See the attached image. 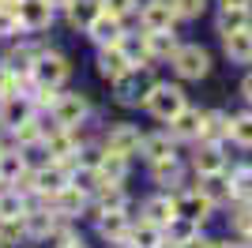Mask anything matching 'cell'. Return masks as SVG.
Segmentation results:
<instances>
[{
	"instance_id": "1",
	"label": "cell",
	"mask_w": 252,
	"mask_h": 248,
	"mask_svg": "<svg viewBox=\"0 0 252 248\" xmlns=\"http://www.w3.org/2000/svg\"><path fill=\"white\" fill-rule=\"evenodd\" d=\"M143 102H147V109L158 117V121H173V117L189 105V102H185V91H181V87H173V83H155Z\"/></svg>"
},
{
	"instance_id": "2",
	"label": "cell",
	"mask_w": 252,
	"mask_h": 248,
	"mask_svg": "<svg viewBox=\"0 0 252 248\" xmlns=\"http://www.w3.org/2000/svg\"><path fill=\"white\" fill-rule=\"evenodd\" d=\"M169 61H173L181 79H203L211 72V53L200 49V45H177V53Z\"/></svg>"
},
{
	"instance_id": "3",
	"label": "cell",
	"mask_w": 252,
	"mask_h": 248,
	"mask_svg": "<svg viewBox=\"0 0 252 248\" xmlns=\"http://www.w3.org/2000/svg\"><path fill=\"white\" fill-rule=\"evenodd\" d=\"M31 75H34V87H53V91H57V87L68 79V61H64L61 53H38Z\"/></svg>"
},
{
	"instance_id": "4",
	"label": "cell",
	"mask_w": 252,
	"mask_h": 248,
	"mask_svg": "<svg viewBox=\"0 0 252 248\" xmlns=\"http://www.w3.org/2000/svg\"><path fill=\"white\" fill-rule=\"evenodd\" d=\"M151 87H155V83H151L147 68H143V72H139V68H128L125 75H117V79H113L117 102H125V105L139 102V98H147V91H151Z\"/></svg>"
},
{
	"instance_id": "5",
	"label": "cell",
	"mask_w": 252,
	"mask_h": 248,
	"mask_svg": "<svg viewBox=\"0 0 252 248\" xmlns=\"http://www.w3.org/2000/svg\"><path fill=\"white\" fill-rule=\"evenodd\" d=\"M87 113H91V105L83 94H57V102H53V124H61V128H75Z\"/></svg>"
},
{
	"instance_id": "6",
	"label": "cell",
	"mask_w": 252,
	"mask_h": 248,
	"mask_svg": "<svg viewBox=\"0 0 252 248\" xmlns=\"http://www.w3.org/2000/svg\"><path fill=\"white\" fill-rule=\"evenodd\" d=\"M15 15H19L23 31H45L53 23V4L49 0H19V4H15Z\"/></svg>"
},
{
	"instance_id": "7",
	"label": "cell",
	"mask_w": 252,
	"mask_h": 248,
	"mask_svg": "<svg viewBox=\"0 0 252 248\" xmlns=\"http://www.w3.org/2000/svg\"><path fill=\"white\" fill-rule=\"evenodd\" d=\"M139 23L143 31H169L177 23V11H173V0H147L139 8Z\"/></svg>"
},
{
	"instance_id": "8",
	"label": "cell",
	"mask_w": 252,
	"mask_h": 248,
	"mask_svg": "<svg viewBox=\"0 0 252 248\" xmlns=\"http://www.w3.org/2000/svg\"><path fill=\"white\" fill-rule=\"evenodd\" d=\"M31 185H34V192L38 196H57L64 185H72V177H68V169H64L61 162H53V165H45V169H34L31 173Z\"/></svg>"
},
{
	"instance_id": "9",
	"label": "cell",
	"mask_w": 252,
	"mask_h": 248,
	"mask_svg": "<svg viewBox=\"0 0 252 248\" xmlns=\"http://www.w3.org/2000/svg\"><path fill=\"white\" fill-rule=\"evenodd\" d=\"M42 143L49 147V158H53V162H61V165H68L72 155H79V151H75V132H72V128H61V124H57V128H45Z\"/></svg>"
},
{
	"instance_id": "10",
	"label": "cell",
	"mask_w": 252,
	"mask_h": 248,
	"mask_svg": "<svg viewBox=\"0 0 252 248\" xmlns=\"http://www.w3.org/2000/svg\"><path fill=\"white\" fill-rule=\"evenodd\" d=\"M34 117V102L27 94H8L4 102H0V124L4 128H19L23 121H31Z\"/></svg>"
},
{
	"instance_id": "11",
	"label": "cell",
	"mask_w": 252,
	"mask_h": 248,
	"mask_svg": "<svg viewBox=\"0 0 252 248\" xmlns=\"http://www.w3.org/2000/svg\"><path fill=\"white\" fill-rule=\"evenodd\" d=\"M91 31V38L98 41V45H121V38H125V27H121V15H109V11H98V19L87 27Z\"/></svg>"
},
{
	"instance_id": "12",
	"label": "cell",
	"mask_w": 252,
	"mask_h": 248,
	"mask_svg": "<svg viewBox=\"0 0 252 248\" xmlns=\"http://www.w3.org/2000/svg\"><path fill=\"white\" fill-rule=\"evenodd\" d=\"M173 207H177V215H181V218H192V222H207L211 211H215V203L203 196L200 188H196V192H185V196H177V199H173Z\"/></svg>"
},
{
	"instance_id": "13",
	"label": "cell",
	"mask_w": 252,
	"mask_h": 248,
	"mask_svg": "<svg viewBox=\"0 0 252 248\" xmlns=\"http://www.w3.org/2000/svg\"><path fill=\"white\" fill-rule=\"evenodd\" d=\"M139 143H143V135L132 128V124H117V128H109V135H105V151H113V155H136Z\"/></svg>"
},
{
	"instance_id": "14",
	"label": "cell",
	"mask_w": 252,
	"mask_h": 248,
	"mask_svg": "<svg viewBox=\"0 0 252 248\" xmlns=\"http://www.w3.org/2000/svg\"><path fill=\"white\" fill-rule=\"evenodd\" d=\"M128 68H132V61L125 57L121 45H102V53H98V75H102V79L113 83L117 75H125Z\"/></svg>"
},
{
	"instance_id": "15",
	"label": "cell",
	"mask_w": 252,
	"mask_h": 248,
	"mask_svg": "<svg viewBox=\"0 0 252 248\" xmlns=\"http://www.w3.org/2000/svg\"><path fill=\"white\" fill-rule=\"evenodd\" d=\"M222 45H226V57L233 64H252V27L222 34Z\"/></svg>"
},
{
	"instance_id": "16",
	"label": "cell",
	"mask_w": 252,
	"mask_h": 248,
	"mask_svg": "<svg viewBox=\"0 0 252 248\" xmlns=\"http://www.w3.org/2000/svg\"><path fill=\"white\" fill-rule=\"evenodd\" d=\"M94 177H98V185H121L128 177V158L105 151V155L98 158V165H94Z\"/></svg>"
},
{
	"instance_id": "17",
	"label": "cell",
	"mask_w": 252,
	"mask_h": 248,
	"mask_svg": "<svg viewBox=\"0 0 252 248\" xmlns=\"http://www.w3.org/2000/svg\"><path fill=\"white\" fill-rule=\"evenodd\" d=\"M162 241H166V229L143 218V222H136V226L128 229L125 245H128V248H162Z\"/></svg>"
},
{
	"instance_id": "18",
	"label": "cell",
	"mask_w": 252,
	"mask_h": 248,
	"mask_svg": "<svg viewBox=\"0 0 252 248\" xmlns=\"http://www.w3.org/2000/svg\"><path fill=\"white\" fill-rule=\"evenodd\" d=\"M200 128H203V113L192 109V105H185V109L169 121V135H173V139H200Z\"/></svg>"
},
{
	"instance_id": "19",
	"label": "cell",
	"mask_w": 252,
	"mask_h": 248,
	"mask_svg": "<svg viewBox=\"0 0 252 248\" xmlns=\"http://www.w3.org/2000/svg\"><path fill=\"white\" fill-rule=\"evenodd\" d=\"M128 229H132V222H128L125 211H105V215H98V233H102L105 241H113V245H125Z\"/></svg>"
},
{
	"instance_id": "20",
	"label": "cell",
	"mask_w": 252,
	"mask_h": 248,
	"mask_svg": "<svg viewBox=\"0 0 252 248\" xmlns=\"http://www.w3.org/2000/svg\"><path fill=\"white\" fill-rule=\"evenodd\" d=\"M143 49H147L151 61L173 57V53H177V34H173V27H169V31H147L143 34Z\"/></svg>"
},
{
	"instance_id": "21",
	"label": "cell",
	"mask_w": 252,
	"mask_h": 248,
	"mask_svg": "<svg viewBox=\"0 0 252 248\" xmlns=\"http://www.w3.org/2000/svg\"><path fill=\"white\" fill-rule=\"evenodd\" d=\"M139 151L147 155V162H166V158H177V147H173V135L169 132H158V135H143Z\"/></svg>"
},
{
	"instance_id": "22",
	"label": "cell",
	"mask_w": 252,
	"mask_h": 248,
	"mask_svg": "<svg viewBox=\"0 0 252 248\" xmlns=\"http://www.w3.org/2000/svg\"><path fill=\"white\" fill-rule=\"evenodd\" d=\"M200 192L211 199V203H230L233 192H230V177H226V169H219V173H203L200 177Z\"/></svg>"
},
{
	"instance_id": "23",
	"label": "cell",
	"mask_w": 252,
	"mask_h": 248,
	"mask_svg": "<svg viewBox=\"0 0 252 248\" xmlns=\"http://www.w3.org/2000/svg\"><path fill=\"white\" fill-rule=\"evenodd\" d=\"M143 218L147 222H155V226H162L166 229L173 218H177V207H173V199L169 196H151L147 203H143Z\"/></svg>"
},
{
	"instance_id": "24",
	"label": "cell",
	"mask_w": 252,
	"mask_h": 248,
	"mask_svg": "<svg viewBox=\"0 0 252 248\" xmlns=\"http://www.w3.org/2000/svg\"><path fill=\"white\" fill-rule=\"evenodd\" d=\"M226 135H230V117L219 113V109L203 113V128H200V139H203V143H222Z\"/></svg>"
},
{
	"instance_id": "25",
	"label": "cell",
	"mask_w": 252,
	"mask_h": 248,
	"mask_svg": "<svg viewBox=\"0 0 252 248\" xmlns=\"http://www.w3.org/2000/svg\"><path fill=\"white\" fill-rule=\"evenodd\" d=\"M98 11H102V0H68V23L72 27H91L98 19Z\"/></svg>"
},
{
	"instance_id": "26",
	"label": "cell",
	"mask_w": 252,
	"mask_h": 248,
	"mask_svg": "<svg viewBox=\"0 0 252 248\" xmlns=\"http://www.w3.org/2000/svg\"><path fill=\"white\" fill-rule=\"evenodd\" d=\"M87 203V192L79 185H64L57 196H53V207H57V215H75V211H83Z\"/></svg>"
},
{
	"instance_id": "27",
	"label": "cell",
	"mask_w": 252,
	"mask_h": 248,
	"mask_svg": "<svg viewBox=\"0 0 252 248\" xmlns=\"http://www.w3.org/2000/svg\"><path fill=\"white\" fill-rule=\"evenodd\" d=\"M53 226H57V215H49V211H27L23 215V233H31V237H49Z\"/></svg>"
},
{
	"instance_id": "28",
	"label": "cell",
	"mask_w": 252,
	"mask_h": 248,
	"mask_svg": "<svg viewBox=\"0 0 252 248\" xmlns=\"http://www.w3.org/2000/svg\"><path fill=\"white\" fill-rule=\"evenodd\" d=\"M219 169H226V155L219 151V143H207L196 155V173L203 177V173H219Z\"/></svg>"
},
{
	"instance_id": "29",
	"label": "cell",
	"mask_w": 252,
	"mask_h": 248,
	"mask_svg": "<svg viewBox=\"0 0 252 248\" xmlns=\"http://www.w3.org/2000/svg\"><path fill=\"white\" fill-rule=\"evenodd\" d=\"M166 237H169V245H185V241H192V237H200V222H192V218H173L166 226Z\"/></svg>"
},
{
	"instance_id": "30",
	"label": "cell",
	"mask_w": 252,
	"mask_h": 248,
	"mask_svg": "<svg viewBox=\"0 0 252 248\" xmlns=\"http://www.w3.org/2000/svg\"><path fill=\"white\" fill-rule=\"evenodd\" d=\"M241 27H252V11H249V8H222V15H219V34L241 31Z\"/></svg>"
},
{
	"instance_id": "31",
	"label": "cell",
	"mask_w": 252,
	"mask_h": 248,
	"mask_svg": "<svg viewBox=\"0 0 252 248\" xmlns=\"http://www.w3.org/2000/svg\"><path fill=\"white\" fill-rule=\"evenodd\" d=\"M230 192L237 203H252V165H241V169H233L230 177Z\"/></svg>"
},
{
	"instance_id": "32",
	"label": "cell",
	"mask_w": 252,
	"mask_h": 248,
	"mask_svg": "<svg viewBox=\"0 0 252 248\" xmlns=\"http://www.w3.org/2000/svg\"><path fill=\"white\" fill-rule=\"evenodd\" d=\"M105 211H125L121 185H98V215H105Z\"/></svg>"
},
{
	"instance_id": "33",
	"label": "cell",
	"mask_w": 252,
	"mask_h": 248,
	"mask_svg": "<svg viewBox=\"0 0 252 248\" xmlns=\"http://www.w3.org/2000/svg\"><path fill=\"white\" fill-rule=\"evenodd\" d=\"M11 132H15V143H42L45 139V124L38 121V117H31V121H23L19 128H11Z\"/></svg>"
},
{
	"instance_id": "34",
	"label": "cell",
	"mask_w": 252,
	"mask_h": 248,
	"mask_svg": "<svg viewBox=\"0 0 252 248\" xmlns=\"http://www.w3.org/2000/svg\"><path fill=\"white\" fill-rule=\"evenodd\" d=\"M27 215V203H23L19 192H4L0 196V222H15V218Z\"/></svg>"
},
{
	"instance_id": "35",
	"label": "cell",
	"mask_w": 252,
	"mask_h": 248,
	"mask_svg": "<svg viewBox=\"0 0 252 248\" xmlns=\"http://www.w3.org/2000/svg\"><path fill=\"white\" fill-rule=\"evenodd\" d=\"M27 173V165H23V158L19 155H4V151H0V181H11V185H15V181H19V177Z\"/></svg>"
},
{
	"instance_id": "36",
	"label": "cell",
	"mask_w": 252,
	"mask_h": 248,
	"mask_svg": "<svg viewBox=\"0 0 252 248\" xmlns=\"http://www.w3.org/2000/svg\"><path fill=\"white\" fill-rule=\"evenodd\" d=\"M230 135H233L241 147H252V113L233 117V121H230Z\"/></svg>"
},
{
	"instance_id": "37",
	"label": "cell",
	"mask_w": 252,
	"mask_h": 248,
	"mask_svg": "<svg viewBox=\"0 0 252 248\" xmlns=\"http://www.w3.org/2000/svg\"><path fill=\"white\" fill-rule=\"evenodd\" d=\"M19 15H15V8H8V4H0V38H11V34H19Z\"/></svg>"
},
{
	"instance_id": "38",
	"label": "cell",
	"mask_w": 252,
	"mask_h": 248,
	"mask_svg": "<svg viewBox=\"0 0 252 248\" xmlns=\"http://www.w3.org/2000/svg\"><path fill=\"white\" fill-rule=\"evenodd\" d=\"M203 8H207V0H173L177 19H196V15H203Z\"/></svg>"
},
{
	"instance_id": "39",
	"label": "cell",
	"mask_w": 252,
	"mask_h": 248,
	"mask_svg": "<svg viewBox=\"0 0 252 248\" xmlns=\"http://www.w3.org/2000/svg\"><path fill=\"white\" fill-rule=\"evenodd\" d=\"M177 177H181V165H177V158L155 162V181H158V185H166V181H177Z\"/></svg>"
},
{
	"instance_id": "40",
	"label": "cell",
	"mask_w": 252,
	"mask_h": 248,
	"mask_svg": "<svg viewBox=\"0 0 252 248\" xmlns=\"http://www.w3.org/2000/svg\"><path fill=\"white\" fill-rule=\"evenodd\" d=\"M102 8L109 11V15H132V11H139V0H102Z\"/></svg>"
},
{
	"instance_id": "41",
	"label": "cell",
	"mask_w": 252,
	"mask_h": 248,
	"mask_svg": "<svg viewBox=\"0 0 252 248\" xmlns=\"http://www.w3.org/2000/svg\"><path fill=\"white\" fill-rule=\"evenodd\" d=\"M233 229H241V233L252 229V207H245L241 215H233Z\"/></svg>"
},
{
	"instance_id": "42",
	"label": "cell",
	"mask_w": 252,
	"mask_h": 248,
	"mask_svg": "<svg viewBox=\"0 0 252 248\" xmlns=\"http://www.w3.org/2000/svg\"><path fill=\"white\" fill-rule=\"evenodd\" d=\"M177 248H211V241H200V237H192V241H185V245H177Z\"/></svg>"
},
{
	"instance_id": "43",
	"label": "cell",
	"mask_w": 252,
	"mask_h": 248,
	"mask_svg": "<svg viewBox=\"0 0 252 248\" xmlns=\"http://www.w3.org/2000/svg\"><path fill=\"white\" fill-rule=\"evenodd\" d=\"M219 4H222V8H249L252 0H219Z\"/></svg>"
},
{
	"instance_id": "44",
	"label": "cell",
	"mask_w": 252,
	"mask_h": 248,
	"mask_svg": "<svg viewBox=\"0 0 252 248\" xmlns=\"http://www.w3.org/2000/svg\"><path fill=\"white\" fill-rule=\"evenodd\" d=\"M241 94H245V98H249V102H252V72L245 75V83H241Z\"/></svg>"
},
{
	"instance_id": "45",
	"label": "cell",
	"mask_w": 252,
	"mask_h": 248,
	"mask_svg": "<svg viewBox=\"0 0 252 248\" xmlns=\"http://www.w3.org/2000/svg\"><path fill=\"white\" fill-rule=\"evenodd\" d=\"M0 248H23L19 237H0Z\"/></svg>"
},
{
	"instance_id": "46",
	"label": "cell",
	"mask_w": 252,
	"mask_h": 248,
	"mask_svg": "<svg viewBox=\"0 0 252 248\" xmlns=\"http://www.w3.org/2000/svg\"><path fill=\"white\" fill-rule=\"evenodd\" d=\"M211 248H241V245H230V241H211Z\"/></svg>"
},
{
	"instance_id": "47",
	"label": "cell",
	"mask_w": 252,
	"mask_h": 248,
	"mask_svg": "<svg viewBox=\"0 0 252 248\" xmlns=\"http://www.w3.org/2000/svg\"><path fill=\"white\" fill-rule=\"evenodd\" d=\"M53 8H68V0H49Z\"/></svg>"
},
{
	"instance_id": "48",
	"label": "cell",
	"mask_w": 252,
	"mask_h": 248,
	"mask_svg": "<svg viewBox=\"0 0 252 248\" xmlns=\"http://www.w3.org/2000/svg\"><path fill=\"white\" fill-rule=\"evenodd\" d=\"M245 248H252V229H249V233H245Z\"/></svg>"
},
{
	"instance_id": "49",
	"label": "cell",
	"mask_w": 252,
	"mask_h": 248,
	"mask_svg": "<svg viewBox=\"0 0 252 248\" xmlns=\"http://www.w3.org/2000/svg\"><path fill=\"white\" fill-rule=\"evenodd\" d=\"M0 98H4V68H0Z\"/></svg>"
},
{
	"instance_id": "50",
	"label": "cell",
	"mask_w": 252,
	"mask_h": 248,
	"mask_svg": "<svg viewBox=\"0 0 252 248\" xmlns=\"http://www.w3.org/2000/svg\"><path fill=\"white\" fill-rule=\"evenodd\" d=\"M68 248H87V245H83V241H72V245H68Z\"/></svg>"
},
{
	"instance_id": "51",
	"label": "cell",
	"mask_w": 252,
	"mask_h": 248,
	"mask_svg": "<svg viewBox=\"0 0 252 248\" xmlns=\"http://www.w3.org/2000/svg\"><path fill=\"white\" fill-rule=\"evenodd\" d=\"M0 4H8V8H15V4H19V0H0Z\"/></svg>"
}]
</instances>
